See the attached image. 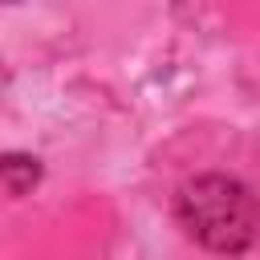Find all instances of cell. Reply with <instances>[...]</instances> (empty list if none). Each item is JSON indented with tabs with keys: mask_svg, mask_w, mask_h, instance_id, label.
<instances>
[{
	"mask_svg": "<svg viewBox=\"0 0 260 260\" xmlns=\"http://www.w3.org/2000/svg\"><path fill=\"white\" fill-rule=\"evenodd\" d=\"M175 215L191 240L219 256H240L260 236V207L252 191L228 175H199L179 187Z\"/></svg>",
	"mask_w": 260,
	"mask_h": 260,
	"instance_id": "obj_1",
	"label": "cell"
}]
</instances>
